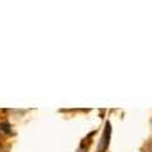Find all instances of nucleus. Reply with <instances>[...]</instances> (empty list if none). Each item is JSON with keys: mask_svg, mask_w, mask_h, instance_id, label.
I'll list each match as a JSON object with an SVG mask.
<instances>
[{"mask_svg": "<svg viewBox=\"0 0 152 152\" xmlns=\"http://www.w3.org/2000/svg\"><path fill=\"white\" fill-rule=\"evenodd\" d=\"M110 135H111V125L110 122L105 123V129H104V134L100 137V142L97 145V152H105L108 145H110Z\"/></svg>", "mask_w": 152, "mask_h": 152, "instance_id": "obj_1", "label": "nucleus"}, {"mask_svg": "<svg viewBox=\"0 0 152 152\" xmlns=\"http://www.w3.org/2000/svg\"><path fill=\"white\" fill-rule=\"evenodd\" d=\"M0 126H2V129H3L5 132H9V129H8V128H9V125H8L6 122H5V123H2V125H0Z\"/></svg>", "mask_w": 152, "mask_h": 152, "instance_id": "obj_2", "label": "nucleus"}]
</instances>
